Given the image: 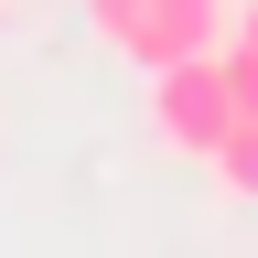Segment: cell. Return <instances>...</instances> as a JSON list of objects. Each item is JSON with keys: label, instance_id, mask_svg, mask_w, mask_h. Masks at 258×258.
Instances as JSON below:
<instances>
[{"label": "cell", "instance_id": "6da1fadb", "mask_svg": "<svg viewBox=\"0 0 258 258\" xmlns=\"http://www.w3.org/2000/svg\"><path fill=\"white\" fill-rule=\"evenodd\" d=\"M151 129H161V151L215 161V151H226V129H237V97H226V54L151 64Z\"/></svg>", "mask_w": 258, "mask_h": 258}, {"label": "cell", "instance_id": "7a4b0ae2", "mask_svg": "<svg viewBox=\"0 0 258 258\" xmlns=\"http://www.w3.org/2000/svg\"><path fill=\"white\" fill-rule=\"evenodd\" d=\"M226 32H237V0H140V32H129V64H183V54H215Z\"/></svg>", "mask_w": 258, "mask_h": 258}, {"label": "cell", "instance_id": "3957f363", "mask_svg": "<svg viewBox=\"0 0 258 258\" xmlns=\"http://www.w3.org/2000/svg\"><path fill=\"white\" fill-rule=\"evenodd\" d=\"M215 194H226V205H258V118L226 129V151H215Z\"/></svg>", "mask_w": 258, "mask_h": 258}, {"label": "cell", "instance_id": "277c9868", "mask_svg": "<svg viewBox=\"0 0 258 258\" xmlns=\"http://www.w3.org/2000/svg\"><path fill=\"white\" fill-rule=\"evenodd\" d=\"M226 97H237V118H258V43H237V32H226Z\"/></svg>", "mask_w": 258, "mask_h": 258}, {"label": "cell", "instance_id": "5b68a950", "mask_svg": "<svg viewBox=\"0 0 258 258\" xmlns=\"http://www.w3.org/2000/svg\"><path fill=\"white\" fill-rule=\"evenodd\" d=\"M76 11H86L97 43H129V32H140V0H76Z\"/></svg>", "mask_w": 258, "mask_h": 258}, {"label": "cell", "instance_id": "8992f818", "mask_svg": "<svg viewBox=\"0 0 258 258\" xmlns=\"http://www.w3.org/2000/svg\"><path fill=\"white\" fill-rule=\"evenodd\" d=\"M237 43H258V0H237Z\"/></svg>", "mask_w": 258, "mask_h": 258}, {"label": "cell", "instance_id": "52a82bcc", "mask_svg": "<svg viewBox=\"0 0 258 258\" xmlns=\"http://www.w3.org/2000/svg\"><path fill=\"white\" fill-rule=\"evenodd\" d=\"M0 11H11V0H0Z\"/></svg>", "mask_w": 258, "mask_h": 258}]
</instances>
